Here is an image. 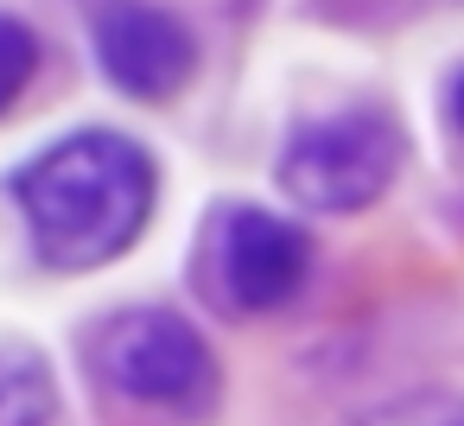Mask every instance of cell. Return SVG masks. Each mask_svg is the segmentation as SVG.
Returning a JSON list of instances; mask_svg holds the SVG:
<instances>
[{
    "label": "cell",
    "instance_id": "obj_7",
    "mask_svg": "<svg viewBox=\"0 0 464 426\" xmlns=\"http://www.w3.org/2000/svg\"><path fill=\"white\" fill-rule=\"evenodd\" d=\"M33 64H39V39H33V26L14 20V14H0V115H7L14 96L26 90Z\"/></svg>",
    "mask_w": 464,
    "mask_h": 426
},
{
    "label": "cell",
    "instance_id": "obj_8",
    "mask_svg": "<svg viewBox=\"0 0 464 426\" xmlns=\"http://www.w3.org/2000/svg\"><path fill=\"white\" fill-rule=\"evenodd\" d=\"M451 121H458V134H464V71H458V83H451Z\"/></svg>",
    "mask_w": 464,
    "mask_h": 426
},
{
    "label": "cell",
    "instance_id": "obj_1",
    "mask_svg": "<svg viewBox=\"0 0 464 426\" xmlns=\"http://www.w3.org/2000/svg\"><path fill=\"white\" fill-rule=\"evenodd\" d=\"M153 191H160V172H153L147 147H134L128 134H109V128L64 134L14 185L33 248L52 267H102L115 255H128L153 217Z\"/></svg>",
    "mask_w": 464,
    "mask_h": 426
},
{
    "label": "cell",
    "instance_id": "obj_6",
    "mask_svg": "<svg viewBox=\"0 0 464 426\" xmlns=\"http://www.w3.org/2000/svg\"><path fill=\"white\" fill-rule=\"evenodd\" d=\"M58 375L33 344L0 337V426H52Z\"/></svg>",
    "mask_w": 464,
    "mask_h": 426
},
{
    "label": "cell",
    "instance_id": "obj_4",
    "mask_svg": "<svg viewBox=\"0 0 464 426\" xmlns=\"http://www.w3.org/2000/svg\"><path fill=\"white\" fill-rule=\"evenodd\" d=\"M96 58H102L109 83H121L140 102H166L198 71L191 26L179 14L153 7V0H109L96 14Z\"/></svg>",
    "mask_w": 464,
    "mask_h": 426
},
{
    "label": "cell",
    "instance_id": "obj_5",
    "mask_svg": "<svg viewBox=\"0 0 464 426\" xmlns=\"http://www.w3.org/2000/svg\"><path fill=\"white\" fill-rule=\"evenodd\" d=\"M312 274V242L274 210H236L223 223V286L242 312L286 305Z\"/></svg>",
    "mask_w": 464,
    "mask_h": 426
},
{
    "label": "cell",
    "instance_id": "obj_2",
    "mask_svg": "<svg viewBox=\"0 0 464 426\" xmlns=\"http://www.w3.org/2000/svg\"><path fill=\"white\" fill-rule=\"evenodd\" d=\"M401 172V128L382 109H343L299 128L280 153V185L305 210H362Z\"/></svg>",
    "mask_w": 464,
    "mask_h": 426
},
{
    "label": "cell",
    "instance_id": "obj_3",
    "mask_svg": "<svg viewBox=\"0 0 464 426\" xmlns=\"http://www.w3.org/2000/svg\"><path fill=\"white\" fill-rule=\"evenodd\" d=\"M102 375L121 394H134L147 407H172V413H204L223 388L210 344L191 331V318H179L166 305L121 312L102 331Z\"/></svg>",
    "mask_w": 464,
    "mask_h": 426
}]
</instances>
